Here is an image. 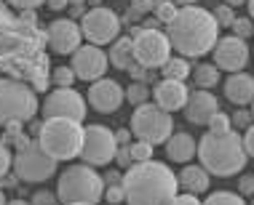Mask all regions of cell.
Returning <instances> with one entry per match:
<instances>
[{
    "label": "cell",
    "mask_w": 254,
    "mask_h": 205,
    "mask_svg": "<svg viewBox=\"0 0 254 205\" xmlns=\"http://www.w3.org/2000/svg\"><path fill=\"white\" fill-rule=\"evenodd\" d=\"M13 173L27 184H40L57 173V160L43 152L38 139H27V144L13 155Z\"/></svg>",
    "instance_id": "8"
},
{
    "label": "cell",
    "mask_w": 254,
    "mask_h": 205,
    "mask_svg": "<svg viewBox=\"0 0 254 205\" xmlns=\"http://www.w3.org/2000/svg\"><path fill=\"white\" fill-rule=\"evenodd\" d=\"M113 163H118L121 168L134 165V160H131V149H128V147H118V152H115V160H113Z\"/></svg>",
    "instance_id": "39"
},
{
    "label": "cell",
    "mask_w": 254,
    "mask_h": 205,
    "mask_svg": "<svg viewBox=\"0 0 254 205\" xmlns=\"http://www.w3.org/2000/svg\"><path fill=\"white\" fill-rule=\"evenodd\" d=\"M238 189H241V197L244 195H254V176H244L241 184H238Z\"/></svg>",
    "instance_id": "42"
},
{
    "label": "cell",
    "mask_w": 254,
    "mask_h": 205,
    "mask_svg": "<svg viewBox=\"0 0 254 205\" xmlns=\"http://www.w3.org/2000/svg\"><path fill=\"white\" fill-rule=\"evenodd\" d=\"M134 40V61L145 70L163 67L171 59V43L166 32L161 30H145V27H134L131 30Z\"/></svg>",
    "instance_id": "9"
},
{
    "label": "cell",
    "mask_w": 254,
    "mask_h": 205,
    "mask_svg": "<svg viewBox=\"0 0 254 205\" xmlns=\"http://www.w3.org/2000/svg\"><path fill=\"white\" fill-rule=\"evenodd\" d=\"M131 131L128 128H121V131H115V141H118V147H128V141H131Z\"/></svg>",
    "instance_id": "43"
},
{
    "label": "cell",
    "mask_w": 254,
    "mask_h": 205,
    "mask_svg": "<svg viewBox=\"0 0 254 205\" xmlns=\"http://www.w3.org/2000/svg\"><path fill=\"white\" fill-rule=\"evenodd\" d=\"M123 101H126V91H123L115 80L105 78V80L91 83V88H88V104H91V109H97L102 115L118 112Z\"/></svg>",
    "instance_id": "16"
},
{
    "label": "cell",
    "mask_w": 254,
    "mask_h": 205,
    "mask_svg": "<svg viewBox=\"0 0 254 205\" xmlns=\"http://www.w3.org/2000/svg\"><path fill=\"white\" fill-rule=\"evenodd\" d=\"M5 205H30L27 200H11V203H5Z\"/></svg>",
    "instance_id": "48"
},
{
    "label": "cell",
    "mask_w": 254,
    "mask_h": 205,
    "mask_svg": "<svg viewBox=\"0 0 254 205\" xmlns=\"http://www.w3.org/2000/svg\"><path fill=\"white\" fill-rule=\"evenodd\" d=\"M230 120H233V125H236V128H249L252 120H254V115L249 112V109H238Z\"/></svg>",
    "instance_id": "37"
},
{
    "label": "cell",
    "mask_w": 254,
    "mask_h": 205,
    "mask_svg": "<svg viewBox=\"0 0 254 205\" xmlns=\"http://www.w3.org/2000/svg\"><path fill=\"white\" fill-rule=\"evenodd\" d=\"M131 133L139 141H147V144H166L169 136L174 133V120H171L169 112H163L158 104H142L134 109L131 115Z\"/></svg>",
    "instance_id": "7"
},
{
    "label": "cell",
    "mask_w": 254,
    "mask_h": 205,
    "mask_svg": "<svg viewBox=\"0 0 254 205\" xmlns=\"http://www.w3.org/2000/svg\"><path fill=\"white\" fill-rule=\"evenodd\" d=\"M46 5H49L51 11H64L67 5H70V0H46Z\"/></svg>",
    "instance_id": "44"
},
{
    "label": "cell",
    "mask_w": 254,
    "mask_h": 205,
    "mask_svg": "<svg viewBox=\"0 0 254 205\" xmlns=\"http://www.w3.org/2000/svg\"><path fill=\"white\" fill-rule=\"evenodd\" d=\"M206 125H209L211 133H228V131H233V120H230V115H225V112H214Z\"/></svg>",
    "instance_id": "30"
},
{
    "label": "cell",
    "mask_w": 254,
    "mask_h": 205,
    "mask_svg": "<svg viewBox=\"0 0 254 205\" xmlns=\"http://www.w3.org/2000/svg\"><path fill=\"white\" fill-rule=\"evenodd\" d=\"M252 205H254V203H252Z\"/></svg>",
    "instance_id": "53"
},
{
    "label": "cell",
    "mask_w": 254,
    "mask_h": 205,
    "mask_svg": "<svg viewBox=\"0 0 254 205\" xmlns=\"http://www.w3.org/2000/svg\"><path fill=\"white\" fill-rule=\"evenodd\" d=\"M214 112H219L214 93H209V91H193L188 96V104H185V120H188V123H193V125H206Z\"/></svg>",
    "instance_id": "18"
},
{
    "label": "cell",
    "mask_w": 254,
    "mask_h": 205,
    "mask_svg": "<svg viewBox=\"0 0 254 205\" xmlns=\"http://www.w3.org/2000/svg\"><path fill=\"white\" fill-rule=\"evenodd\" d=\"M80 32L91 45H107L113 40H118L121 32V19L113 8H105V5H94L91 11L83 13L80 19Z\"/></svg>",
    "instance_id": "11"
},
{
    "label": "cell",
    "mask_w": 254,
    "mask_h": 205,
    "mask_svg": "<svg viewBox=\"0 0 254 205\" xmlns=\"http://www.w3.org/2000/svg\"><path fill=\"white\" fill-rule=\"evenodd\" d=\"M126 99L131 101L134 107H142V104H147V99H150V91L142 83H134V85H128L126 88Z\"/></svg>",
    "instance_id": "31"
},
{
    "label": "cell",
    "mask_w": 254,
    "mask_h": 205,
    "mask_svg": "<svg viewBox=\"0 0 254 205\" xmlns=\"http://www.w3.org/2000/svg\"><path fill=\"white\" fill-rule=\"evenodd\" d=\"M225 99L233 107H246L254 101V78L246 72H236L225 80Z\"/></svg>",
    "instance_id": "19"
},
{
    "label": "cell",
    "mask_w": 254,
    "mask_h": 205,
    "mask_svg": "<svg viewBox=\"0 0 254 205\" xmlns=\"http://www.w3.org/2000/svg\"><path fill=\"white\" fill-rule=\"evenodd\" d=\"M193 80H195V85L201 88V91H209V88H214L219 83V70H217V64H198L195 70H193Z\"/></svg>",
    "instance_id": "24"
},
{
    "label": "cell",
    "mask_w": 254,
    "mask_h": 205,
    "mask_svg": "<svg viewBox=\"0 0 254 205\" xmlns=\"http://www.w3.org/2000/svg\"><path fill=\"white\" fill-rule=\"evenodd\" d=\"M105 197L110 203H126V195H123V184H107V189H105Z\"/></svg>",
    "instance_id": "36"
},
{
    "label": "cell",
    "mask_w": 254,
    "mask_h": 205,
    "mask_svg": "<svg viewBox=\"0 0 254 205\" xmlns=\"http://www.w3.org/2000/svg\"><path fill=\"white\" fill-rule=\"evenodd\" d=\"M153 8H155V0H131L126 22H139V19H142V16H147V13L153 11Z\"/></svg>",
    "instance_id": "26"
},
{
    "label": "cell",
    "mask_w": 254,
    "mask_h": 205,
    "mask_svg": "<svg viewBox=\"0 0 254 205\" xmlns=\"http://www.w3.org/2000/svg\"><path fill=\"white\" fill-rule=\"evenodd\" d=\"M123 195L128 205H171L180 195L177 173L166 163H134L123 173Z\"/></svg>",
    "instance_id": "1"
},
{
    "label": "cell",
    "mask_w": 254,
    "mask_h": 205,
    "mask_svg": "<svg viewBox=\"0 0 254 205\" xmlns=\"http://www.w3.org/2000/svg\"><path fill=\"white\" fill-rule=\"evenodd\" d=\"M86 0H70V5H83Z\"/></svg>",
    "instance_id": "49"
},
{
    "label": "cell",
    "mask_w": 254,
    "mask_h": 205,
    "mask_svg": "<svg viewBox=\"0 0 254 205\" xmlns=\"http://www.w3.org/2000/svg\"><path fill=\"white\" fill-rule=\"evenodd\" d=\"M171 3H180V5H195L198 0H171Z\"/></svg>",
    "instance_id": "46"
},
{
    "label": "cell",
    "mask_w": 254,
    "mask_h": 205,
    "mask_svg": "<svg viewBox=\"0 0 254 205\" xmlns=\"http://www.w3.org/2000/svg\"><path fill=\"white\" fill-rule=\"evenodd\" d=\"M171 205H203L201 200H198L195 195H188V192H182V195H177L174 197V203Z\"/></svg>",
    "instance_id": "41"
},
{
    "label": "cell",
    "mask_w": 254,
    "mask_h": 205,
    "mask_svg": "<svg viewBox=\"0 0 254 205\" xmlns=\"http://www.w3.org/2000/svg\"><path fill=\"white\" fill-rule=\"evenodd\" d=\"M177 3H171V0H158L155 3V8H153V13H155V22L158 24H171L174 22V16H177Z\"/></svg>",
    "instance_id": "25"
},
{
    "label": "cell",
    "mask_w": 254,
    "mask_h": 205,
    "mask_svg": "<svg viewBox=\"0 0 254 205\" xmlns=\"http://www.w3.org/2000/svg\"><path fill=\"white\" fill-rule=\"evenodd\" d=\"M40 109L32 85L13 78H0V123L3 125H22L32 120Z\"/></svg>",
    "instance_id": "6"
},
{
    "label": "cell",
    "mask_w": 254,
    "mask_h": 205,
    "mask_svg": "<svg viewBox=\"0 0 254 205\" xmlns=\"http://www.w3.org/2000/svg\"><path fill=\"white\" fill-rule=\"evenodd\" d=\"M214 64H217V70H225L230 75L244 72V67L249 64V45H246V40L236 38V35L219 38L214 45Z\"/></svg>",
    "instance_id": "14"
},
{
    "label": "cell",
    "mask_w": 254,
    "mask_h": 205,
    "mask_svg": "<svg viewBox=\"0 0 254 205\" xmlns=\"http://www.w3.org/2000/svg\"><path fill=\"white\" fill-rule=\"evenodd\" d=\"M43 115L46 118H64L80 123L86 118V99L75 88H54L43 101Z\"/></svg>",
    "instance_id": "12"
},
{
    "label": "cell",
    "mask_w": 254,
    "mask_h": 205,
    "mask_svg": "<svg viewBox=\"0 0 254 205\" xmlns=\"http://www.w3.org/2000/svg\"><path fill=\"white\" fill-rule=\"evenodd\" d=\"M128 149H131V160L134 163H147V160H153V152H155V147L153 144H147V141H131L128 144Z\"/></svg>",
    "instance_id": "28"
},
{
    "label": "cell",
    "mask_w": 254,
    "mask_h": 205,
    "mask_svg": "<svg viewBox=\"0 0 254 205\" xmlns=\"http://www.w3.org/2000/svg\"><path fill=\"white\" fill-rule=\"evenodd\" d=\"M161 70H163V80H180V83H185L190 78V61L185 56H171Z\"/></svg>",
    "instance_id": "23"
},
{
    "label": "cell",
    "mask_w": 254,
    "mask_h": 205,
    "mask_svg": "<svg viewBox=\"0 0 254 205\" xmlns=\"http://www.w3.org/2000/svg\"><path fill=\"white\" fill-rule=\"evenodd\" d=\"M11 168H13V155H11L8 144H5V139L0 136V179H3Z\"/></svg>",
    "instance_id": "34"
},
{
    "label": "cell",
    "mask_w": 254,
    "mask_h": 205,
    "mask_svg": "<svg viewBox=\"0 0 254 205\" xmlns=\"http://www.w3.org/2000/svg\"><path fill=\"white\" fill-rule=\"evenodd\" d=\"M166 38L180 56H206L219 40V24L201 5H182L174 22L166 24Z\"/></svg>",
    "instance_id": "2"
},
{
    "label": "cell",
    "mask_w": 254,
    "mask_h": 205,
    "mask_svg": "<svg viewBox=\"0 0 254 205\" xmlns=\"http://www.w3.org/2000/svg\"><path fill=\"white\" fill-rule=\"evenodd\" d=\"M8 5H13V8H19V11H35L38 5H43L46 0H5Z\"/></svg>",
    "instance_id": "38"
},
{
    "label": "cell",
    "mask_w": 254,
    "mask_h": 205,
    "mask_svg": "<svg viewBox=\"0 0 254 205\" xmlns=\"http://www.w3.org/2000/svg\"><path fill=\"white\" fill-rule=\"evenodd\" d=\"M214 19H217L219 27H233V22H236V8H230L228 3L217 5V8H214Z\"/></svg>",
    "instance_id": "33"
},
{
    "label": "cell",
    "mask_w": 254,
    "mask_h": 205,
    "mask_svg": "<svg viewBox=\"0 0 254 205\" xmlns=\"http://www.w3.org/2000/svg\"><path fill=\"white\" fill-rule=\"evenodd\" d=\"M80 40H83V32H80V24L72 22V19H54L46 27V43L59 56L75 53L80 48Z\"/></svg>",
    "instance_id": "13"
},
{
    "label": "cell",
    "mask_w": 254,
    "mask_h": 205,
    "mask_svg": "<svg viewBox=\"0 0 254 205\" xmlns=\"http://www.w3.org/2000/svg\"><path fill=\"white\" fill-rule=\"evenodd\" d=\"M177 181H180V189L188 195H203L209 189V170L203 165H185L180 173H177Z\"/></svg>",
    "instance_id": "21"
},
{
    "label": "cell",
    "mask_w": 254,
    "mask_h": 205,
    "mask_svg": "<svg viewBox=\"0 0 254 205\" xmlns=\"http://www.w3.org/2000/svg\"><path fill=\"white\" fill-rule=\"evenodd\" d=\"M230 30H233V35H236V38L246 40V38L254 35V22H252L249 16H246V19H238V16H236V22H233Z\"/></svg>",
    "instance_id": "32"
},
{
    "label": "cell",
    "mask_w": 254,
    "mask_h": 205,
    "mask_svg": "<svg viewBox=\"0 0 254 205\" xmlns=\"http://www.w3.org/2000/svg\"><path fill=\"white\" fill-rule=\"evenodd\" d=\"M163 147H166V157L171 163H188L198 152V139H193L190 133H171Z\"/></svg>",
    "instance_id": "20"
},
{
    "label": "cell",
    "mask_w": 254,
    "mask_h": 205,
    "mask_svg": "<svg viewBox=\"0 0 254 205\" xmlns=\"http://www.w3.org/2000/svg\"><path fill=\"white\" fill-rule=\"evenodd\" d=\"M51 80L57 83V88H72V83L78 78H75L72 67H54V70H51Z\"/></svg>",
    "instance_id": "29"
},
{
    "label": "cell",
    "mask_w": 254,
    "mask_h": 205,
    "mask_svg": "<svg viewBox=\"0 0 254 205\" xmlns=\"http://www.w3.org/2000/svg\"><path fill=\"white\" fill-rule=\"evenodd\" d=\"M107 61L115 70H128L134 64V40L131 38H118L110 43L107 51Z\"/></svg>",
    "instance_id": "22"
},
{
    "label": "cell",
    "mask_w": 254,
    "mask_h": 205,
    "mask_svg": "<svg viewBox=\"0 0 254 205\" xmlns=\"http://www.w3.org/2000/svg\"><path fill=\"white\" fill-rule=\"evenodd\" d=\"M38 141L43 152L54 160H72L83 149V125L64 118H46L38 131Z\"/></svg>",
    "instance_id": "4"
},
{
    "label": "cell",
    "mask_w": 254,
    "mask_h": 205,
    "mask_svg": "<svg viewBox=\"0 0 254 205\" xmlns=\"http://www.w3.org/2000/svg\"><path fill=\"white\" fill-rule=\"evenodd\" d=\"M57 197L59 203H91L97 205L105 197V176H99L91 165H67L64 173L59 176L57 184Z\"/></svg>",
    "instance_id": "5"
},
{
    "label": "cell",
    "mask_w": 254,
    "mask_h": 205,
    "mask_svg": "<svg viewBox=\"0 0 254 205\" xmlns=\"http://www.w3.org/2000/svg\"><path fill=\"white\" fill-rule=\"evenodd\" d=\"M203 205H246L244 203V197L241 195H236V192H214V195H209L203 200Z\"/></svg>",
    "instance_id": "27"
},
{
    "label": "cell",
    "mask_w": 254,
    "mask_h": 205,
    "mask_svg": "<svg viewBox=\"0 0 254 205\" xmlns=\"http://www.w3.org/2000/svg\"><path fill=\"white\" fill-rule=\"evenodd\" d=\"M188 85L180 83V80H161L155 88H153V99L155 104L163 109V112H177V109H185V104H188Z\"/></svg>",
    "instance_id": "17"
},
{
    "label": "cell",
    "mask_w": 254,
    "mask_h": 205,
    "mask_svg": "<svg viewBox=\"0 0 254 205\" xmlns=\"http://www.w3.org/2000/svg\"><path fill=\"white\" fill-rule=\"evenodd\" d=\"M198 160L201 165L209 170V176H219V179H228V176L241 173L249 155L244 149V139L236 131L228 133H211L206 131L198 139Z\"/></svg>",
    "instance_id": "3"
},
{
    "label": "cell",
    "mask_w": 254,
    "mask_h": 205,
    "mask_svg": "<svg viewBox=\"0 0 254 205\" xmlns=\"http://www.w3.org/2000/svg\"><path fill=\"white\" fill-rule=\"evenodd\" d=\"M30 205H59V197L54 192H46V189H38V192L32 195Z\"/></svg>",
    "instance_id": "35"
},
{
    "label": "cell",
    "mask_w": 254,
    "mask_h": 205,
    "mask_svg": "<svg viewBox=\"0 0 254 205\" xmlns=\"http://www.w3.org/2000/svg\"><path fill=\"white\" fill-rule=\"evenodd\" d=\"M252 115H254V101H252Z\"/></svg>",
    "instance_id": "52"
},
{
    "label": "cell",
    "mask_w": 254,
    "mask_h": 205,
    "mask_svg": "<svg viewBox=\"0 0 254 205\" xmlns=\"http://www.w3.org/2000/svg\"><path fill=\"white\" fill-rule=\"evenodd\" d=\"M225 3H228V5H230V8H238V5H244V3H246V0H225Z\"/></svg>",
    "instance_id": "45"
},
{
    "label": "cell",
    "mask_w": 254,
    "mask_h": 205,
    "mask_svg": "<svg viewBox=\"0 0 254 205\" xmlns=\"http://www.w3.org/2000/svg\"><path fill=\"white\" fill-rule=\"evenodd\" d=\"M115 152H118L115 131H110L107 125H86L83 128V149H80V157H83L86 165H91V168L107 165V163L115 160Z\"/></svg>",
    "instance_id": "10"
},
{
    "label": "cell",
    "mask_w": 254,
    "mask_h": 205,
    "mask_svg": "<svg viewBox=\"0 0 254 205\" xmlns=\"http://www.w3.org/2000/svg\"><path fill=\"white\" fill-rule=\"evenodd\" d=\"M70 205H91V203H70Z\"/></svg>",
    "instance_id": "51"
},
{
    "label": "cell",
    "mask_w": 254,
    "mask_h": 205,
    "mask_svg": "<svg viewBox=\"0 0 254 205\" xmlns=\"http://www.w3.org/2000/svg\"><path fill=\"white\" fill-rule=\"evenodd\" d=\"M244 149H246L249 157H254V123L246 128V133H244Z\"/></svg>",
    "instance_id": "40"
},
{
    "label": "cell",
    "mask_w": 254,
    "mask_h": 205,
    "mask_svg": "<svg viewBox=\"0 0 254 205\" xmlns=\"http://www.w3.org/2000/svg\"><path fill=\"white\" fill-rule=\"evenodd\" d=\"M8 200H5V195H3V189H0V205H5Z\"/></svg>",
    "instance_id": "50"
},
{
    "label": "cell",
    "mask_w": 254,
    "mask_h": 205,
    "mask_svg": "<svg viewBox=\"0 0 254 205\" xmlns=\"http://www.w3.org/2000/svg\"><path fill=\"white\" fill-rule=\"evenodd\" d=\"M107 53L99 48V45H80L78 51L72 53V72L78 80H88V83H97L102 80V75L107 72Z\"/></svg>",
    "instance_id": "15"
},
{
    "label": "cell",
    "mask_w": 254,
    "mask_h": 205,
    "mask_svg": "<svg viewBox=\"0 0 254 205\" xmlns=\"http://www.w3.org/2000/svg\"><path fill=\"white\" fill-rule=\"evenodd\" d=\"M246 5H249V19L254 22V0H246Z\"/></svg>",
    "instance_id": "47"
}]
</instances>
